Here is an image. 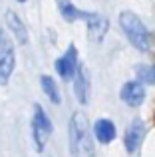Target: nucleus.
<instances>
[{
  "label": "nucleus",
  "instance_id": "nucleus-1",
  "mask_svg": "<svg viewBox=\"0 0 155 157\" xmlns=\"http://www.w3.org/2000/svg\"><path fill=\"white\" fill-rule=\"evenodd\" d=\"M70 153L72 157H96L93 139L89 135L88 117L84 111H76L70 119Z\"/></svg>",
  "mask_w": 155,
  "mask_h": 157
},
{
  "label": "nucleus",
  "instance_id": "nucleus-2",
  "mask_svg": "<svg viewBox=\"0 0 155 157\" xmlns=\"http://www.w3.org/2000/svg\"><path fill=\"white\" fill-rule=\"evenodd\" d=\"M119 26L123 30V34L127 36V40L133 44V48L141 52H147L151 48V34H149L147 26L143 24V20L137 14L125 10L119 14Z\"/></svg>",
  "mask_w": 155,
  "mask_h": 157
},
{
  "label": "nucleus",
  "instance_id": "nucleus-3",
  "mask_svg": "<svg viewBox=\"0 0 155 157\" xmlns=\"http://www.w3.org/2000/svg\"><path fill=\"white\" fill-rule=\"evenodd\" d=\"M50 135H52V121H50V117L44 113L42 105L36 104L34 105V115H32V141H34L38 153L44 151Z\"/></svg>",
  "mask_w": 155,
  "mask_h": 157
},
{
  "label": "nucleus",
  "instance_id": "nucleus-4",
  "mask_svg": "<svg viewBox=\"0 0 155 157\" xmlns=\"http://www.w3.org/2000/svg\"><path fill=\"white\" fill-rule=\"evenodd\" d=\"M16 66L14 44L4 30H0V84H8Z\"/></svg>",
  "mask_w": 155,
  "mask_h": 157
},
{
  "label": "nucleus",
  "instance_id": "nucleus-5",
  "mask_svg": "<svg viewBox=\"0 0 155 157\" xmlns=\"http://www.w3.org/2000/svg\"><path fill=\"white\" fill-rule=\"evenodd\" d=\"M81 20L88 24V36L93 44H101V40L108 34L109 22L100 12H81Z\"/></svg>",
  "mask_w": 155,
  "mask_h": 157
},
{
  "label": "nucleus",
  "instance_id": "nucleus-6",
  "mask_svg": "<svg viewBox=\"0 0 155 157\" xmlns=\"http://www.w3.org/2000/svg\"><path fill=\"white\" fill-rule=\"evenodd\" d=\"M78 68H80V62H78V52L76 46H70L62 56L56 60V72L62 80H72L76 76Z\"/></svg>",
  "mask_w": 155,
  "mask_h": 157
},
{
  "label": "nucleus",
  "instance_id": "nucleus-7",
  "mask_svg": "<svg viewBox=\"0 0 155 157\" xmlns=\"http://www.w3.org/2000/svg\"><path fill=\"white\" fill-rule=\"evenodd\" d=\"M143 135H145V125L141 119H133L129 123V127L125 129V139H123V145L127 149V153H135L139 149L141 141H143Z\"/></svg>",
  "mask_w": 155,
  "mask_h": 157
},
{
  "label": "nucleus",
  "instance_id": "nucleus-8",
  "mask_svg": "<svg viewBox=\"0 0 155 157\" xmlns=\"http://www.w3.org/2000/svg\"><path fill=\"white\" fill-rule=\"evenodd\" d=\"M119 98H121L123 104H127L131 107H137V105L143 104V100H145V90L139 82H127V84H123V88H121Z\"/></svg>",
  "mask_w": 155,
  "mask_h": 157
},
{
  "label": "nucleus",
  "instance_id": "nucleus-9",
  "mask_svg": "<svg viewBox=\"0 0 155 157\" xmlns=\"http://www.w3.org/2000/svg\"><path fill=\"white\" fill-rule=\"evenodd\" d=\"M74 88H76V98L80 104H88V94H89V76H88V70L80 64L76 72V82H74Z\"/></svg>",
  "mask_w": 155,
  "mask_h": 157
},
{
  "label": "nucleus",
  "instance_id": "nucleus-10",
  "mask_svg": "<svg viewBox=\"0 0 155 157\" xmlns=\"http://www.w3.org/2000/svg\"><path fill=\"white\" fill-rule=\"evenodd\" d=\"M93 133L100 143H109L115 139V123L112 119H97L93 125Z\"/></svg>",
  "mask_w": 155,
  "mask_h": 157
},
{
  "label": "nucleus",
  "instance_id": "nucleus-11",
  "mask_svg": "<svg viewBox=\"0 0 155 157\" xmlns=\"http://www.w3.org/2000/svg\"><path fill=\"white\" fill-rule=\"evenodd\" d=\"M6 24L12 30V34L16 36V42L18 44H28V32H26V28H24V22L20 20V16L16 14V12H12V10L6 12Z\"/></svg>",
  "mask_w": 155,
  "mask_h": 157
},
{
  "label": "nucleus",
  "instance_id": "nucleus-12",
  "mask_svg": "<svg viewBox=\"0 0 155 157\" xmlns=\"http://www.w3.org/2000/svg\"><path fill=\"white\" fill-rule=\"evenodd\" d=\"M58 8H60V14L66 22H76V20H81V12L84 10H78L70 0H58Z\"/></svg>",
  "mask_w": 155,
  "mask_h": 157
},
{
  "label": "nucleus",
  "instance_id": "nucleus-13",
  "mask_svg": "<svg viewBox=\"0 0 155 157\" xmlns=\"http://www.w3.org/2000/svg\"><path fill=\"white\" fill-rule=\"evenodd\" d=\"M40 86H42L44 94L48 96V100L54 101V104H60V94H58V88H56V82L52 80L50 76H42L40 78Z\"/></svg>",
  "mask_w": 155,
  "mask_h": 157
},
{
  "label": "nucleus",
  "instance_id": "nucleus-14",
  "mask_svg": "<svg viewBox=\"0 0 155 157\" xmlns=\"http://www.w3.org/2000/svg\"><path fill=\"white\" fill-rule=\"evenodd\" d=\"M141 78L149 84H155V66H149V68H141Z\"/></svg>",
  "mask_w": 155,
  "mask_h": 157
},
{
  "label": "nucleus",
  "instance_id": "nucleus-15",
  "mask_svg": "<svg viewBox=\"0 0 155 157\" xmlns=\"http://www.w3.org/2000/svg\"><path fill=\"white\" fill-rule=\"evenodd\" d=\"M18 2H26V0H18Z\"/></svg>",
  "mask_w": 155,
  "mask_h": 157
}]
</instances>
